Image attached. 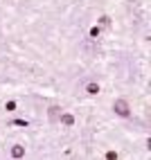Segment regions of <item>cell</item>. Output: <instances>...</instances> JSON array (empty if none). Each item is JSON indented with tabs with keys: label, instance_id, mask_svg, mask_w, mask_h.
<instances>
[{
	"label": "cell",
	"instance_id": "cell-5",
	"mask_svg": "<svg viewBox=\"0 0 151 160\" xmlns=\"http://www.w3.org/2000/svg\"><path fill=\"white\" fill-rule=\"evenodd\" d=\"M86 92H88V95H97V92H99V83H88V86H86Z\"/></svg>",
	"mask_w": 151,
	"mask_h": 160
},
{
	"label": "cell",
	"instance_id": "cell-10",
	"mask_svg": "<svg viewBox=\"0 0 151 160\" xmlns=\"http://www.w3.org/2000/svg\"><path fill=\"white\" fill-rule=\"evenodd\" d=\"M14 124H18V126H27V122H25V120H14Z\"/></svg>",
	"mask_w": 151,
	"mask_h": 160
},
{
	"label": "cell",
	"instance_id": "cell-8",
	"mask_svg": "<svg viewBox=\"0 0 151 160\" xmlns=\"http://www.w3.org/2000/svg\"><path fill=\"white\" fill-rule=\"evenodd\" d=\"M5 108H7V111H14V108H16V102H7Z\"/></svg>",
	"mask_w": 151,
	"mask_h": 160
},
{
	"label": "cell",
	"instance_id": "cell-7",
	"mask_svg": "<svg viewBox=\"0 0 151 160\" xmlns=\"http://www.w3.org/2000/svg\"><path fill=\"white\" fill-rule=\"evenodd\" d=\"M99 23H102L104 27H108V25H111V18H108V16H102V18H99Z\"/></svg>",
	"mask_w": 151,
	"mask_h": 160
},
{
	"label": "cell",
	"instance_id": "cell-2",
	"mask_svg": "<svg viewBox=\"0 0 151 160\" xmlns=\"http://www.w3.org/2000/svg\"><path fill=\"white\" fill-rule=\"evenodd\" d=\"M61 113H63V108H61V106H50V111H48V117H50V122H59Z\"/></svg>",
	"mask_w": 151,
	"mask_h": 160
},
{
	"label": "cell",
	"instance_id": "cell-9",
	"mask_svg": "<svg viewBox=\"0 0 151 160\" xmlns=\"http://www.w3.org/2000/svg\"><path fill=\"white\" fill-rule=\"evenodd\" d=\"M106 158H108V160H117V153H115V151H108V153H106Z\"/></svg>",
	"mask_w": 151,
	"mask_h": 160
},
{
	"label": "cell",
	"instance_id": "cell-1",
	"mask_svg": "<svg viewBox=\"0 0 151 160\" xmlns=\"http://www.w3.org/2000/svg\"><path fill=\"white\" fill-rule=\"evenodd\" d=\"M113 111L120 117H128V115H131V108H128V102L126 99H115L113 102Z\"/></svg>",
	"mask_w": 151,
	"mask_h": 160
},
{
	"label": "cell",
	"instance_id": "cell-3",
	"mask_svg": "<svg viewBox=\"0 0 151 160\" xmlns=\"http://www.w3.org/2000/svg\"><path fill=\"white\" fill-rule=\"evenodd\" d=\"M25 156V147L23 144H14L12 147V158H23Z\"/></svg>",
	"mask_w": 151,
	"mask_h": 160
},
{
	"label": "cell",
	"instance_id": "cell-4",
	"mask_svg": "<svg viewBox=\"0 0 151 160\" xmlns=\"http://www.w3.org/2000/svg\"><path fill=\"white\" fill-rule=\"evenodd\" d=\"M59 122H61V124H66V126H72V124H74V117H72L70 113H61Z\"/></svg>",
	"mask_w": 151,
	"mask_h": 160
},
{
	"label": "cell",
	"instance_id": "cell-6",
	"mask_svg": "<svg viewBox=\"0 0 151 160\" xmlns=\"http://www.w3.org/2000/svg\"><path fill=\"white\" fill-rule=\"evenodd\" d=\"M99 34H102V27H99V25H95V27L90 29V36H93V38H97Z\"/></svg>",
	"mask_w": 151,
	"mask_h": 160
}]
</instances>
